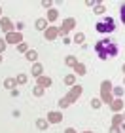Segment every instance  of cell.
Masks as SVG:
<instances>
[{"label": "cell", "instance_id": "6", "mask_svg": "<svg viewBox=\"0 0 125 133\" xmlns=\"http://www.w3.org/2000/svg\"><path fill=\"white\" fill-rule=\"evenodd\" d=\"M74 25H76V21H74V19H67V21H63V27L59 29V32H61V34H67Z\"/></svg>", "mask_w": 125, "mask_h": 133}, {"label": "cell", "instance_id": "2", "mask_svg": "<svg viewBox=\"0 0 125 133\" xmlns=\"http://www.w3.org/2000/svg\"><path fill=\"white\" fill-rule=\"evenodd\" d=\"M82 91H83V88H82V86H74L72 89H70V93H67L61 101H59V107H63V108H64V107L72 105V103L82 95Z\"/></svg>", "mask_w": 125, "mask_h": 133}, {"label": "cell", "instance_id": "4", "mask_svg": "<svg viewBox=\"0 0 125 133\" xmlns=\"http://www.w3.org/2000/svg\"><path fill=\"white\" fill-rule=\"evenodd\" d=\"M110 88H112V84H110L108 80H104L102 84H100V93H102V101H104V103H112Z\"/></svg>", "mask_w": 125, "mask_h": 133}, {"label": "cell", "instance_id": "7", "mask_svg": "<svg viewBox=\"0 0 125 133\" xmlns=\"http://www.w3.org/2000/svg\"><path fill=\"white\" fill-rule=\"evenodd\" d=\"M61 118H63L61 112H49V114H47V122H51V124H59Z\"/></svg>", "mask_w": 125, "mask_h": 133}, {"label": "cell", "instance_id": "26", "mask_svg": "<svg viewBox=\"0 0 125 133\" xmlns=\"http://www.w3.org/2000/svg\"><path fill=\"white\" fill-rule=\"evenodd\" d=\"M104 11V6H97V8H95V14H102Z\"/></svg>", "mask_w": 125, "mask_h": 133}, {"label": "cell", "instance_id": "19", "mask_svg": "<svg viewBox=\"0 0 125 133\" xmlns=\"http://www.w3.org/2000/svg\"><path fill=\"white\" fill-rule=\"evenodd\" d=\"M67 65H70V66H76V59H74L72 55H68V57H67Z\"/></svg>", "mask_w": 125, "mask_h": 133}, {"label": "cell", "instance_id": "28", "mask_svg": "<svg viewBox=\"0 0 125 133\" xmlns=\"http://www.w3.org/2000/svg\"><path fill=\"white\" fill-rule=\"evenodd\" d=\"M83 40V34H76L74 36V42H82Z\"/></svg>", "mask_w": 125, "mask_h": 133}, {"label": "cell", "instance_id": "27", "mask_svg": "<svg viewBox=\"0 0 125 133\" xmlns=\"http://www.w3.org/2000/svg\"><path fill=\"white\" fill-rule=\"evenodd\" d=\"M4 50H6V40L0 38V51H4Z\"/></svg>", "mask_w": 125, "mask_h": 133}, {"label": "cell", "instance_id": "22", "mask_svg": "<svg viewBox=\"0 0 125 133\" xmlns=\"http://www.w3.org/2000/svg\"><path fill=\"white\" fill-rule=\"evenodd\" d=\"M121 129H123V128H120V125H112L110 133H121Z\"/></svg>", "mask_w": 125, "mask_h": 133}, {"label": "cell", "instance_id": "5", "mask_svg": "<svg viewBox=\"0 0 125 133\" xmlns=\"http://www.w3.org/2000/svg\"><path fill=\"white\" fill-rule=\"evenodd\" d=\"M6 42H11V44H21V42H23V36H21V32H8Z\"/></svg>", "mask_w": 125, "mask_h": 133}, {"label": "cell", "instance_id": "33", "mask_svg": "<svg viewBox=\"0 0 125 133\" xmlns=\"http://www.w3.org/2000/svg\"><path fill=\"white\" fill-rule=\"evenodd\" d=\"M123 70H125V65H123Z\"/></svg>", "mask_w": 125, "mask_h": 133}, {"label": "cell", "instance_id": "8", "mask_svg": "<svg viewBox=\"0 0 125 133\" xmlns=\"http://www.w3.org/2000/svg\"><path fill=\"white\" fill-rule=\"evenodd\" d=\"M57 34H59V29H55V27H47V31H46V38H47V40H55Z\"/></svg>", "mask_w": 125, "mask_h": 133}, {"label": "cell", "instance_id": "1", "mask_svg": "<svg viewBox=\"0 0 125 133\" xmlns=\"http://www.w3.org/2000/svg\"><path fill=\"white\" fill-rule=\"evenodd\" d=\"M95 51H97V55L100 59H112V57H116L117 55V46H116V42H112V40H99L97 44H95Z\"/></svg>", "mask_w": 125, "mask_h": 133}, {"label": "cell", "instance_id": "15", "mask_svg": "<svg viewBox=\"0 0 125 133\" xmlns=\"http://www.w3.org/2000/svg\"><path fill=\"white\" fill-rule=\"evenodd\" d=\"M32 74L34 76H42V65H34L32 66Z\"/></svg>", "mask_w": 125, "mask_h": 133}, {"label": "cell", "instance_id": "32", "mask_svg": "<svg viewBox=\"0 0 125 133\" xmlns=\"http://www.w3.org/2000/svg\"><path fill=\"white\" fill-rule=\"evenodd\" d=\"M64 133H76V131H74L72 128H68V129H67V131H64Z\"/></svg>", "mask_w": 125, "mask_h": 133}, {"label": "cell", "instance_id": "18", "mask_svg": "<svg viewBox=\"0 0 125 133\" xmlns=\"http://www.w3.org/2000/svg\"><path fill=\"white\" fill-rule=\"evenodd\" d=\"M100 105H102V103H100V99H91V107H93V108H99Z\"/></svg>", "mask_w": 125, "mask_h": 133}, {"label": "cell", "instance_id": "24", "mask_svg": "<svg viewBox=\"0 0 125 133\" xmlns=\"http://www.w3.org/2000/svg\"><path fill=\"white\" fill-rule=\"evenodd\" d=\"M42 93H44V88H42V86H38L36 89H34V95H38V97H40Z\"/></svg>", "mask_w": 125, "mask_h": 133}, {"label": "cell", "instance_id": "3", "mask_svg": "<svg viewBox=\"0 0 125 133\" xmlns=\"http://www.w3.org/2000/svg\"><path fill=\"white\" fill-rule=\"evenodd\" d=\"M95 27H97V32H102V34L104 32H112L116 29V21L112 19V17H104V19H100Z\"/></svg>", "mask_w": 125, "mask_h": 133}, {"label": "cell", "instance_id": "20", "mask_svg": "<svg viewBox=\"0 0 125 133\" xmlns=\"http://www.w3.org/2000/svg\"><path fill=\"white\" fill-rule=\"evenodd\" d=\"M64 84H68V86H72V84H74V76H72V74H68L67 78H64Z\"/></svg>", "mask_w": 125, "mask_h": 133}, {"label": "cell", "instance_id": "25", "mask_svg": "<svg viewBox=\"0 0 125 133\" xmlns=\"http://www.w3.org/2000/svg\"><path fill=\"white\" fill-rule=\"evenodd\" d=\"M120 11H121V21L125 23V4H121V10Z\"/></svg>", "mask_w": 125, "mask_h": 133}, {"label": "cell", "instance_id": "9", "mask_svg": "<svg viewBox=\"0 0 125 133\" xmlns=\"http://www.w3.org/2000/svg\"><path fill=\"white\" fill-rule=\"evenodd\" d=\"M38 86H42V88H49L51 86V78H47V76H38Z\"/></svg>", "mask_w": 125, "mask_h": 133}, {"label": "cell", "instance_id": "29", "mask_svg": "<svg viewBox=\"0 0 125 133\" xmlns=\"http://www.w3.org/2000/svg\"><path fill=\"white\" fill-rule=\"evenodd\" d=\"M19 51H28L27 50V44H23V42H21V44H19Z\"/></svg>", "mask_w": 125, "mask_h": 133}, {"label": "cell", "instance_id": "16", "mask_svg": "<svg viewBox=\"0 0 125 133\" xmlns=\"http://www.w3.org/2000/svg\"><path fill=\"white\" fill-rule=\"evenodd\" d=\"M74 69H76V72H78V74H85V66H83L82 63H76Z\"/></svg>", "mask_w": 125, "mask_h": 133}, {"label": "cell", "instance_id": "11", "mask_svg": "<svg viewBox=\"0 0 125 133\" xmlns=\"http://www.w3.org/2000/svg\"><path fill=\"white\" fill-rule=\"evenodd\" d=\"M110 107H112V110H116V112H117V110H120V108L123 107V101H121V99H116V101H112V103H110Z\"/></svg>", "mask_w": 125, "mask_h": 133}, {"label": "cell", "instance_id": "35", "mask_svg": "<svg viewBox=\"0 0 125 133\" xmlns=\"http://www.w3.org/2000/svg\"><path fill=\"white\" fill-rule=\"evenodd\" d=\"M0 14H2V10H0Z\"/></svg>", "mask_w": 125, "mask_h": 133}, {"label": "cell", "instance_id": "12", "mask_svg": "<svg viewBox=\"0 0 125 133\" xmlns=\"http://www.w3.org/2000/svg\"><path fill=\"white\" fill-rule=\"evenodd\" d=\"M57 17H59L57 10H49V11H47V21H55Z\"/></svg>", "mask_w": 125, "mask_h": 133}, {"label": "cell", "instance_id": "23", "mask_svg": "<svg viewBox=\"0 0 125 133\" xmlns=\"http://www.w3.org/2000/svg\"><path fill=\"white\" fill-rule=\"evenodd\" d=\"M17 82H19V84H25V82H27V76H25V74H19V76H17Z\"/></svg>", "mask_w": 125, "mask_h": 133}, {"label": "cell", "instance_id": "13", "mask_svg": "<svg viewBox=\"0 0 125 133\" xmlns=\"http://www.w3.org/2000/svg\"><path fill=\"white\" fill-rule=\"evenodd\" d=\"M46 25H47V19H38L36 21V29H40V31H44Z\"/></svg>", "mask_w": 125, "mask_h": 133}, {"label": "cell", "instance_id": "36", "mask_svg": "<svg viewBox=\"0 0 125 133\" xmlns=\"http://www.w3.org/2000/svg\"><path fill=\"white\" fill-rule=\"evenodd\" d=\"M0 61H2V57H0Z\"/></svg>", "mask_w": 125, "mask_h": 133}, {"label": "cell", "instance_id": "30", "mask_svg": "<svg viewBox=\"0 0 125 133\" xmlns=\"http://www.w3.org/2000/svg\"><path fill=\"white\" fill-rule=\"evenodd\" d=\"M38 128H40V129L46 128V122H44V120H38Z\"/></svg>", "mask_w": 125, "mask_h": 133}, {"label": "cell", "instance_id": "31", "mask_svg": "<svg viewBox=\"0 0 125 133\" xmlns=\"http://www.w3.org/2000/svg\"><path fill=\"white\" fill-rule=\"evenodd\" d=\"M114 93H116V95H121V93H123V89H121V88H116V89H114Z\"/></svg>", "mask_w": 125, "mask_h": 133}, {"label": "cell", "instance_id": "34", "mask_svg": "<svg viewBox=\"0 0 125 133\" xmlns=\"http://www.w3.org/2000/svg\"><path fill=\"white\" fill-rule=\"evenodd\" d=\"M85 133H91V131H85Z\"/></svg>", "mask_w": 125, "mask_h": 133}, {"label": "cell", "instance_id": "21", "mask_svg": "<svg viewBox=\"0 0 125 133\" xmlns=\"http://www.w3.org/2000/svg\"><path fill=\"white\" fill-rule=\"evenodd\" d=\"M121 118H123V116L116 114V116H114V125H120V124H121Z\"/></svg>", "mask_w": 125, "mask_h": 133}, {"label": "cell", "instance_id": "17", "mask_svg": "<svg viewBox=\"0 0 125 133\" xmlns=\"http://www.w3.org/2000/svg\"><path fill=\"white\" fill-rule=\"evenodd\" d=\"M15 84H17V80H13V78H8V80L4 82V86H6V88H13Z\"/></svg>", "mask_w": 125, "mask_h": 133}, {"label": "cell", "instance_id": "10", "mask_svg": "<svg viewBox=\"0 0 125 133\" xmlns=\"http://www.w3.org/2000/svg\"><path fill=\"white\" fill-rule=\"evenodd\" d=\"M0 27H2V31L11 32V23H10V19H6V17H2V23H0Z\"/></svg>", "mask_w": 125, "mask_h": 133}, {"label": "cell", "instance_id": "14", "mask_svg": "<svg viewBox=\"0 0 125 133\" xmlns=\"http://www.w3.org/2000/svg\"><path fill=\"white\" fill-rule=\"evenodd\" d=\"M36 51H34V50H28L27 51V59H28V61H36Z\"/></svg>", "mask_w": 125, "mask_h": 133}]
</instances>
